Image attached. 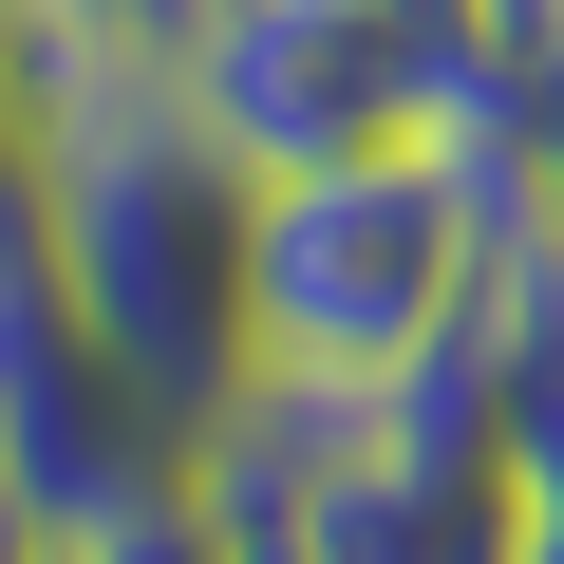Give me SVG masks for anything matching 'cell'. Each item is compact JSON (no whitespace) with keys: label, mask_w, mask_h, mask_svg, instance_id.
<instances>
[{"label":"cell","mask_w":564,"mask_h":564,"mask_svg":"<svg viewBox=\"0 0 564 564\" xmlns=\"http://www.w3.org/2000/svg\"><path fill=\"white\" fill-rule=\"evenodd\" d=\"M0 207H20L95 339L170 395V433H207L263 339H245V245H263V170L188 113L170 57H20V151H0Z\"/></svg>","instance_id":"obj_1"},{"label":"cell","mask_w":564,"mask_h":564,"mask_svg":"<svg viewBox=\"0 0 564 564\" xmlns=\"http://www.w3.org/2000/svg\"><path fill=\"white\" fill-rule=\"evenodd\" d=\"M489 263H508V207H489L433 132L339 151V170H263L245 339H263L282 377H358V395H395L414 358H452V339H470Z\"/></svg>","instance_id":"obj_2"},{"label":"cell","mask_w":564,"mask_h":564,"mask_svg":"<svg viewBox=\"0 0 564 564\" xmlns=\"http://www.w3.org/2000/svg\"><path fill=\"white\" fill-rule=\"evenodd\" d=\"M132 489H188V433H170V395L95 339L76 263L0 207V527L57 545V527H95V508H132Z\"/></svg>","instance_id":"obj_3"},{"label":"cell","mask_w":564,"mask_h":564,"mask_svg":"<svg viewBox=\"0 0 564 564\" xmlns=\"http://www.w3.org/2000/svg\"><path fill=\"white\" fill-rule=\"evenodd\" d=\"M170 76L188 113L245 151V170H339V151H395L433 132L452 57L377 0H170Z\"/></svg>","instance_id":"obj_4"},{"label":"cell","mask_w":564,"mask_h":564,"mask_svg":"<svg viewBox=\"0 0 564 564\" xmlns=\"http://www.w3.org/2000/svg\"><path fill=\"white\" fill-rule=\"evenodd\" d=\"M377 433H395V414H377L358 377H282V358H263V377L188 433V489H207V527H226V545H302V527L358 489V452H377Z\"/></svg>","instance_id":"obj_5"},{"label":"cell","mask_w":564,"mask_h":564,"mask_svg":"<svg viewBox=\"0 0 564 564\" xmlns=\"http://www.w3.org/2000/svg\"><path fill=\"white\" fill-rule=\"evenodd\" d=\"M470 358H489V452H508V489H527V508H564V245H545V226L489 263Z\"/></svg>","instance_id":"obj_6"},{"label":"cell","mask_w":564,"mask_h":564,"mask_svg":"<svg viewBox=\"0 0 564 564\" xmlns=\"http://www.w3.org/2000/svg\"><path fill=\"white\" fill-rule=\"evenodd\" d=\"M20 564H245V545L207 527V489H132V508L57 527V545H20Z\"/></svg>","instance_id":"obj_7"},{"label":"cell","mask_w":564,"mask_h":564,"mask_svg":"<svg viewBox=\"0 0 564 564\" xmlns=\"http://www.w3.org/2000/svg\"><path fill=\"white\" fill-rule=\"evenodd\" d=\"M0 57H170V0H0Z\"/></svg>","instance_id":"obj_8"},{"label":"cell","mask_w":564,"mask_h":564,"mask_svg":"<svg viewBox=\"0 0 564 564\" xmlns=\"http://www.w3.org/2000/svg\"><path fill=\"white\" fill-rule=\"evenodd\" d=\"M245 564H302V545H245Z\"/></svg>","instance_id":"obj_9"}]
</instances>
